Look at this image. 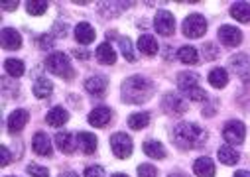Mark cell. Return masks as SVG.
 I'll list each match as a JSON object with an SVG mask.
<instances>
[{
  "label": "cell",
  "instance_id": "277c9868",
  "mask_svg": "<svg viewBox=\"0 0 250 177\" xmlns=\"http://www.w3.org/2000/svg\"><path fill=\"white\" fill-rule=\"evenodd\" d=\"M181 28H183V36L195 39V38H201L207 32V22H205V18L201 14H189L183 20Z\"/></svg>",
  "mask_w": 250,
  "mask_h": 177
},
{
  "label": "cell",
  "instance_id": "4dcf8cb0",
  "mask_svg": "<svg viewBox=\"0 0 250 177\" xmlns=\"http://www.w3.org/2000/svg\"><path fill=\"white\" fill-rule=\"evenodd\" d=\"M4 69L10 77H22L24 75V63L20 61V59H6L4 61Z\"/></svg>",
  "mask_w": 250,
  "mask_h": 177
},
{
  "label": "cell",
  "instance_id": "cb8c5ba5",
  "mask_svg": "<svg viewBox=\"0 0 250 177\" xmlns=\"http://www.w3.org/2000/svg\"><path fill=\"white\" fill-rule=\"evenodd\" d=\"M97 59L101 63H104V65H112L114 61H116V53H114V49H112V45L110 43H101L99 47H97Z\"/></svg>",
  "mask_w": 250,
  "mask_h": 177
},
{
  "label": "cell",
  "instance_id": "83f0119b",
  "mask_svg": "<svg viewBox=\"0 0 250 177\" xmlns=\"http://www.w3.org/2000/svg\"><path fill=\"white\" fill-rule=\"evenodd\" d=\"M150 124V114L148 112H134V114H130V118H128V126L132 128V130H142V128H146Z\"/></svg>",
  "mask_w": 250,
  "mask_h": 177
},
{
  "label": "cell",
  "instance_id": "603a6c76",
  "mask_svg": "<svg viewBox=\"0 0 250 177\" xmlns=\"http://www.w3.org/2000/svg\"><path fill=\"white\" fill-rule=\"evenodd\" d=\"M230 16L242 24L250 22V4L248 2H234L230 6Z\"/></svg>",
  "mask_w": 250,
  "mask_h": 177
},
{
  "label": "cell",
  "instance_id": "7a4b0ae2",
  "mask_svg": "<svg viewBox=\"0 0 250 177\" xmlns=\"http://www.w3.org/2000/svg\"><path fill=\"white\" fill-rule=\"evenodd\" d=\"M171 136H173V142L179 148H183V150H195V148L203 146L205 140H207V132L201 126L193 124V122H181V124H177L173 128Z\"/></svg>",
  "mask_w": 250,
  "mask_h": 177
},
{
  "label": "cell",
  "instance_id": "d590c367",
  "mask_svg": "<svg viewBox=\"0 0 250 177\" xmlns=\"http://www.w3.org/2000/svg\"><path fill=\"white\" fill-rule=\"evenodd\" d=\"M85 177H104V169L101 165H89L85 169Z\"/></svg>",
  "mask_w": 250,
  "mask_h": 177
},
{
  "label": "cell",
  "instance_id": "4316f807",
  "mask_svg": "<svg viewBox=\"0 0 250 177\" xmlns=\"http://www.w3.org/2000/svg\"><path fill=\"white\" fill-rule=\"evenodd\" d=\"M138 49L144 53V55H156L158 53V41L154 36H142L138 39Z\"/></svg>",
  "mask_w": 250,
  "mask_h": 177
},
{
  "label": "cell",
  "instance_id": "8992f818",
  "mask_svg": "<svg viewBox=\"0 0 250 177\" xmlns=\"http://www.w3.org/2000/svg\"><path fill=\"white\" fill-rule=\"evenodd\" d=\"M244 136H246V128H244V124L240 122V120H230V122H227V126H225V130H223V138L232 146H236V144H242V140H244Z\"/></svg>",
  "mask_w": 250,
  "mask_h": 177
},
{
  "label": "cell",
  "instance_id": "3957f363",
  "mask_svg": "<svg viewBox=\"0 0 250 177\" xmlns=\"http://www.w3.org/2000/svg\"><path fill=\"white\" fill-rule=\"evenodd\" d=\"M45 69L53 75L63 77V79H73L75 77V69L71 67L69 57L65 53H61V51H55L45 59Z\"/></svg>",
  "mask_w": 250,
  "mask_h": 177
},
{
  "label": "cell",
  "instance_id": "30bf717a",
  "mask_svg": "<svg viewBox=\"0 0 250 177\" xmlns=\"http://www.w3.org/2000/svg\"><path fill=\"white\" fill-rule=\"evenodd\" d=\"M177 87L185 93V95H189L191 91H195L199 87V75L193 73V71H183L177 75Z\"/></svg>",
  "mask_w": 250,
  "mask_h": 177
},
{
  "label": "cell",
  "instance_id": "9a60e30c",
  "mask_svg": "<svg viewBox=\"0 0 250 177\" xmlns=\"http://www.w3.org/2000/svg\"><path fill=\"white\" fill-rule=\"evenodd\" d=\"M69 120V112L65 110V108H51L49 112H47V116H45V122L49 124V126H53V128H57V126H63L65 122Z\"/></svg>",
  "mask_w": 250,
  "mask_h": 177
},
{
  "label": "cell",
  "instance_id": "f1b7e54d",
  "mask_svg": "<svg viewBox=\"0 0 250 177\" xmlns=\"http://www.w3.org/2000/svg\"><path fill=\"white\" fill-rule=\"evenodd\" d=\"M51 93H53V85L49 79H38L34 83V95L38 98H47Z\"/></svg>",
  "mask_w": 250,
  "mask_h": 177
},
{
  "label": "cell",
  "instance_id": "52a82bcc",
  "mask_svg": "<svg viewBox=\"0 0 250 177\" xmlns=\"http://www.w3.org/2000/svg\"><path fill=\"white\" fill-rule=\"evenodd\" d=\"M154 28L158 34L162 36H171L173 30H175V20H173V14L167 12V10H160L154 18Z\"/></svg>",
  "mask_w": 250,
  "mask_h": 177
},
{
  "label": "cell",
  "instance_id": "6da1fadb",
  "mask_svg": "<svg viewBox=\"0 0 250 177\" xmlns=\"http://www.w3.org/2000/svg\"><path fill=\"white\" fill-rule=\"evenodd\" d=\"M122 100L128 102V104H142L146 102L152 93H154V83L146 77H140V75H134V77H128L126 81L122 83Z\"/></svg>",
  "mask_w": 250,
  "mask_h": 177
},
{
  "label": "cell",
  "instance_id": "f35d334b",
  "mask_svg": "<svg viewBox=\"0 0 250 177\" xmlns=\"http://www.w3.org/2000/svg\"><path fill=\"white\" fill-rule=\"evenodd\" d=\"M18 2H2V10H16Z\"/></svg>",
  "mask_w": 250,
  "mask_h": 177
},
{
  "label": "cell",
  "instance_id": "7bdbcfd3",
  "mask_svg": "<svg viewBox=\"0 0 250 177\" xmlns=\"http://www.w3.org/2000/svg\"><path fill=\"white\" fill-rule=\"evenodd\" d=\"M169 177H185L183 173H173V175H169Z\"/></svg>",
  "mask_w": 250,
  "mask_h": 177
},
{
  "label": "cell",
  "instance_id": "ee69618b",
  "mask_svg": "<svg viewBox=\"0 0 250 177\" xmlns=\"http://www.w3.org/2000/svg\"><path fill=\"white\" fill-rule=\"evenodd\" d=\"M112 177H128V175H124V173H116V175H112Z\"/></svg>",
  "mask_w": 250,
  "mask_h": 177
},
{
  "label": "cell",
  "instance_id": "5b68a950",
  "mask_svg": "<svg viewBox=\"0 0 250 177\" xmlns=\"http://www.w3.org/2000/svg\"><path fill=\"white\" fill-rule=\"evenodd\" d=\"M110 148H112V152H114L116 157L126 159L132 154V140H130L128 134L116 132V134L110 136Z\"/></svg>",
  "mask_w": 250,
  "mask_h": 177
},
{
  "label": "cell",
  "instance_id": "e575fe53",
  "mask_svg": "<svg viewBox=\"0 0 250 177\" xmlns=\"http://www.w3.org/2000/svg\"><path fill=\"white\" fill-rule=\"evenodd\" d=\"M28 173H30L32 177H49V171H47L45 167L38 165V163H30V165H28Z\"/></svg>",
  "mask_w": 250,
  "mask_h": 177
},
{
  "label": "cell",
  "instance_id": "d6986e66",
  "mask_svg": "<svg viewBox=\"0 0 250 177\" xmlns=\"http://www.w3.org/2000/svg\"><path fill=\"white\" fill-rule=\"evenodd\" d=\"M75 39L79 43H91L95 39V28L89 22H81L75 26Z\"/></svg>",
  "mask_w": 250,
  "mask_h": 177
},
{
  "label": "cell",
  "instance_id": "d4e9b609",
  "mask_svg": "<svg viewBox=\"0 0 250 177\" xmlns=\"http://www.w3.org/2000/svg\"><path fill=\"white\" fill-rule=\"evenodd\" d=\"M209 83L215 87V89H223L229 85V73L223 69V67H215L211 69L209 73Z\"/></svg>",
  "mask_w": 250,
  "mask_h": 177
},
{
  "label": "cell",
  "instance_id": "ac0fdd59",
  "mask_svg": "<svg viewBox=\"0 0 250 177\" xmlns=\"http://www.w3.org/2000/svg\"><path fill=\"white\" fill-rule=\"evenodd\" d=\"M193 171L199 177H213L215 175V163L211 157H199L193 163Z\"/></svg>",
  "mask_w": 250,
  "mask_h": 177
},
{
  "label": "cell",
  "instance_id": "7402d4cb",
  "mask_svg": "<svg viewBox=\"0 0 250 177\" xmlns=\"http://www.w3.org/2000/svg\"><path fill=\"white\" fill-rule=\"evenodd\" d=\"M142 150H144V154L148 157H154V159H164L166 157V148L158 140H146Z\"/></svg>",
  "mask_w": 250,
  "mask_h": 177
},
{
  "label": "cell",
  "instance_id": "8d00e7d4",
  "mask_svg": "<svg viewBox=\"0 0 250 177\" xmlns=\"http://www.w3.org/2000/svg\"><path fill=\"white\" fill-rule=\"evenodd\" d=\"M38 45H40L42 49H49V47L53 45V38H51L49 34H45V36H40V38H38Z\"/></svg>",
  "mask_w": 250,
  "mask_h": 177
},
{
  "label": "cell",
  "instance_id": "7c38bea8",
  "mask_svg": "<svg viewBox=\"0 0 250 177\" xmlns=\"http://www.w3.org/2000/svg\"><path fill=\"white\" fill-rule=\"evenodd\" d=\"M26 124H28V110H24V108H18V110H14V112L8 116V130H10L12 134L22 132Z\"/></svg>",
  "mask_w": 250,
  "mask_h": 177
},
{
  "label": "cell",
  "instance_id": "44dd1931",
  "mask_svg": "<svg viewBox=\"0 0 250 177\" xmlns=\"http://www.w3.org/2000/svg\"><path fill=\"white\" fill-rule=\"evenodd\" d=\"M177 59H179L181 63H185V65H195V63H199V53L191 45H183L177 51Z\"/></svg>",
  "mask_w": 250,
  "mask_h": 177
},
{
  "label": "cell",
  "instance_id": "d6a6232c",
  "mask_svg": "<svg viewBox=\"0 0 250 177\" xmlns=\"http://www.w3.org/2000/svg\"><path fill=\"white\" fill-rule=\"evenodd\" d=\"M26 10L32 14V16H40L47 10V2H43V0H28L26 2Z\"/></svg>",
  "mask_w": 250,
  "mask_h": 177
},
{
  "label": "cell",
  "instance_id": "ba28073f",
  "mask_svg": "<svg viewBox=\"0 0 250 177\" xmlns=\"http://www.w3.org/2000/svg\"><path fill=\"white\" fill-rule=\"evenodd\" d=\"M162 106H164V110L167 112V114H183L185 110H187V102H185V98L181 97V95H177V93H167L166 97H164V100H162Z\"/></svg>",
  "mask_w": 250,
  "mask_h": 177
},
{
  "label": "cell",
  "instance_id": "ab89813d",
  "mask_svg": "<svg viewBox=\"0 0 250 177\" xmlns=\"http://www.w3.org/2000/svg\"><path fill=\"white\" fill-rule=\"evenodd\" d=\"M59 177H79V175H77L75 171H65V173H61Z\"/></svg>",
  "mask_w": 250,
  "mask_h": 177
},
{
  "label": "cell",
  "instance_id": "2e32d148",
  "mask_svg": "<svg viewBox=\"0 0 250 177\" xmlns=\"http://www.w3.org/2000/svg\"><path fill=\"white\" fill-rule=\"evenodd\" d=\"M32 148L38 156H49L51 154V140L47 138V134L43 132H38L32 140Z\"/></svg>",
  "mask_w": 250,
  "mask_h": 177
},
{
  "label": "cell",
  "instance_id": "f546056e",
  "mask_svg": "<svg viewBox=\"0 0 250 177\" xmlns=\"http://www.w3.org/2000/svg\"><path fill=\"white\" fill-rule=\"evenodd\" d=\"M219 159L225 165H234L238 161V152L232 150V146H223V148H219Z\"/></svg>",
  "mask_w": 250,
  "mask_h": 177
},
{
  "label": "cell",
  "instance_id": "9c48e42d",
  "mask_svg": "<svg viewBox=\"0 0 250 177\" xmlns=\"http://www.w3.org/2000/svg\"><path fill=\"white\" fill-rule=\"evenodd\" d=\"M110 118H112V112H110L108 106H97V108L91 110V114H89V122H91L95 128H104V126H108Z\"/></svg>",
  "mask_w": 250,
  "mask_h": 177
},
{
  "label": "cell",
  "instance_id": "4fadbf2b",
  "mask_svg": "<svg viewBox=\"0 0 250 177\" xmlns=\"http://www.w3.org/2000/svg\"><path fill=\"white\" fill-rule=\"evenodd\" d=\"M106 87H108V81H106L104 77H101V75L89 77V79L85 81V89H87V93H89L91 97H97V98H101V97L104 95Z\"/></svg>",
  "mask_w": 250,
  "mask_h": 177
},
{
  "label": "cell",
  "instance_id": "74e56055",
  "mask_svg": "<svg viewBox=\"0 0 250 177\" xmlns=\"http://www.w3.org/2000/svg\"><path fill=\"white\" fill-rule=\"evenodd\" d=\"M10 163V152L6 146H2V165H8Z\"/></svg>",
  "mask_w": 250,
  "mask_h": 177
},
{
  "label": "cell",
  "instance_id": "ffe728a7",
  "mask_svg": "<svg viewBox=\"0 0 250 177\" xmlns=\"http://www.w3.org/2000/svg\"><path fill=\"white\" fill-rule=\"evenodd\" d=\"M77 146L81 148L83 154L91 156V154H95V150H97V138H95L93 134H89V132H79V134H77Z\"/></svg>",
  "mask_w": 250,
  "mask_h": 177
},
{
  "label": "cell",
  "instance_id": "1f68e13d",
  "mask_svg": "<svg viewBox=\"0 0 250 177\" xmlns=\"http://www.w3.org/2000/svg\"><path fill=\"white\" fill-rule=\"evenodd\" d=\"M118 45H120V51H122V55L126 57V61H136V53H134V45H132V41L128 39V38H120L118 39Z\"/></svg>",
  "mask_w": 250,
  "mask_h": 177
},
{
  "label": "cell",
  "instance_id": "484cf974",
  "mask_svg": "<svg viewBox=\"0 0 250 177\" xmlns=\"http://www.w3.org/2000/svg\"><path fill=\"white\" fill-rule=\"evenodd\" d=\"M230 67H232V71H234L236 75H240V77H248V57L242 55V53L234 55V57L230 59Z\"/></svg>",
  "mask_w": 250,
  "mask_h": 177
},
{
  "label": "cell",
  "instance_id": "60d3db41",
  "mask_svg": "<svg viewBox=\"0 0 250 177\" xmlns=\"http://www.w3.org/2000/svg\"><path fill=\"white\" fill-rule=\"evenodd\" d=\"M234 177H250V171H236Z\"/></svg>",
  "mask_w": 250,
  "mask_h": 177
},
{
  "label": "cell",
  "instance_id": "b9f144b4",
  "mask_svg": "<svg viewBox=\"0 0 250 177\" xmlns=\"http://www.w3.org/2000/svg\"><path fill=\"white\" fill-rule=\"evenodd\" d=\"M75 55L81 57V59H87V57H89V53H85V51H75Z\"/></svg>",
  "mask_w": 250,
  "mask_h": 177
},
{
  "label": "cell",
  "instance_id": "5bb4252c",
  "mask_svg": "<svg viewBox=\"0 0 250 177\" xmlns=\"http://www.w3.org/2000/svg\"><path fill=\"white\" fill-rule=\"evenodd\" d=\"M55 144H57V148L63 154H73L75 146H77V138L73 134H69V132H57Z\"/></svg>",
  "mask_w": 250,
  "mask_h": 177
},
{
  "label": "cell",
  "instance_id": "8fae6325",
  "mask_svg": "<svg viewBox=\"0 0 250 177\" xmlns=\"http://www.w3.org/2000/svg\"><path fill=\"white\" fill-rule=\"evenodd\" d=\"M219 39H221L225 45L234 47V45H238V43L242 41V34H240V30L234 28V26H221V28H219Z\"/></svg>",
  "mask_w": 250,
  "mask_h": 177
},
{
  "label": "cell",
  "instance_id": "836d02e7",
  "mask_svg": "<svg viewBox=\"0 0 250 177\" xmlns=\"http://www.w3.org/2000/svg\"><path fill=\"white\" fill-rule=\"evenodd\" d=\"M138 177H158V169L150 163L138 165Z\"/></svg>",
  "mask_w": 250,
  "mask_h": 177
},
{
  "label": "cell",
  "instance_id": "e0dca14e",
  "mask_svg": "<svg viewBox=\"0 0 250 177\" xmlns=\"http://www.w3.org/2000/svg\"><path fill=\"white\" fill-rule=\"evenodd\" d=\"M2 47L4 49H20L22 47V38L16 30L4 28L2 30Z\"/></svg>",
  "mask_w": 250,
  "mask_h": 177
}]
</instances>
